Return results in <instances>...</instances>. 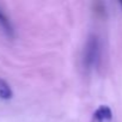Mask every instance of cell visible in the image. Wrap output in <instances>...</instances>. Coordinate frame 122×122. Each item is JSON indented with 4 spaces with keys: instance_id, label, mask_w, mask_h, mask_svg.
Instances as JSON below:
<instances>
[{
    "instance_id": "6da1fadb",
    "label": "cell",
    "mask_w": 122,
    "mask_h": 122,
    "mask_svg": "<svg viewBox=\"0 0 122 122\" xmlns=\"http://www.w3.org/2000/svg\"><path fill=\"white\" fill-rule=\"evenodd\" d=\"M98 59V40L96 36H90L84 50V65L89 68L96 65Z\"/></svg>"
},
{
    "instance_id": "7a4b0ae2",
    "label": "cell",
    "mask_w": 122,
    "mask_h": 122,
    "mask_svg": "<svg viewBox=\"0 0 122 122\" xmlns=\"http://www.w3.org/2000/svg\"><path fill=\"white\" fill-rule=\"evenodd\" d=\"M112 112L108 105H101L96 109L90 122H111Z\"/></svg>"
},
{
    "instance_id": "3957f363",
    "label": "cell",
    "mask_w": 122,
    "mask_h": 122,
    "mask_svg": "<svg viewBox=\"0 0 122 122\" xmlns=\"http://www.w3.org/2000/svg\"><path fill=\"white\" fill-rule=\"evenodd\" d=\"M0 26H1V29L5 31V34L10 37H12L15 35V31H13V26L10 22V19L7 18V16L1 11V9H0Z\"/></svg>"
},
{
    "instance_id": "277c9868",
    "label": "cell",
    "mask_w": 122,
    "mask_h": 122,
    "mask_svg": "<svg viewBox=\"0 0 122 122\" xmlns=\"http://www.w3.org/2000/svg\"><path fill=\"white\" fill-rule=\"evenodd\" d=\"M13 96V92L10 87V85L0 78V99H11Z\"/></svg>"
},
{
    "instance_id": "5b68a950",
    "label": "cell",
    "mask_w": 122,
    "mask_h": 122,
    "mask_svg": "<svg viewBox=\"0 0 122 122\" xmlns=\"http://www.w3.org/2000/svg\"><path fill=\"white\" fill-rule=\"evenodd\" d=\"M120 5H121V7H122V1H120Z\"/></svg>"
}]
</instances>
